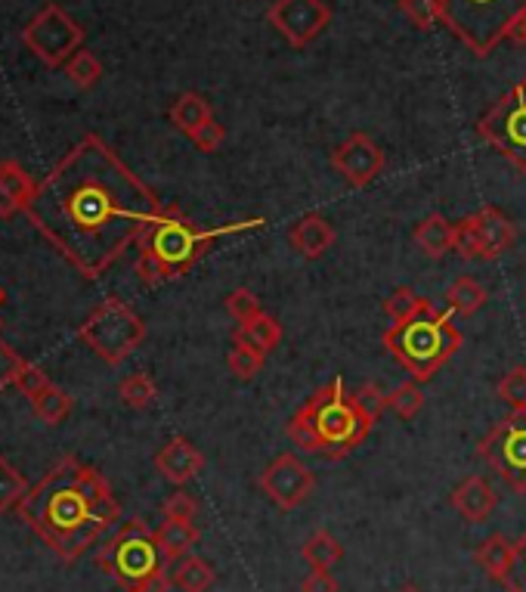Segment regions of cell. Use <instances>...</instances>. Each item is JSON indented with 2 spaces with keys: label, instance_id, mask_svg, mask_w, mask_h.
I'll return each instance as SVG.
<instances>
[{
  "label": "cell",
  "instance_id": "bcb514c9",
  "mask_svg": "<svg viewBox=\"0 0 526 592\" xmlns=\"http://www.w3.org/2000/svg\"><path fill=\"white\" fill-rule=\"evenodd\" d=\"M512 41H517V44L526 47V16L517 22V29L512 31Z\"/></svg>",
  "mask_w": 526,
  "mask_h": 592
},
{
  "label": "cell",
  "instance_id": "d4e9b609",
  "mask_svg": "<svg viewBox=\"0 0 526 592\" xmlns=\"http://www.w3.org/2000/svg\"><path fill=\"white\" fill-rule=\"evenodd\" d=\"M217 580L214 564L198 555H183L181 562L171 564V583L181 592H208Z\"/></svg>",
  "mask_w": 526,
  "mask_h": 592
},
{
  "label": "cell",
  "instance_id": "83f0119b",
  "mask_svg": "<svg viewBox=\"0 0 526 592\" xmlns=\"http://www.w3.org/2000/svg\"><path fill=\"white\" fill-rule=\"evenodd\" d=\"M427 310H434L427 298H421L419 292L409 289V286H400V289H393L388 298H384V314L391 317V323H409V319L421 317V314H427Z\"/></svg>",
  "mask_w": 526,
  "mask_h": 592
},
{
  "label": "cell",
  "instance_id": "9c48e42d",
  "mask_svg": "<svg viewBox=\"0 0 526 592\" xmlns=\"http://www.w3.org/2000/svg\"><path fill=\"white\" fill-rule=\"evenodd\" d=\"M477 134L526 174V81H517L483 112Z\"/></svg>",
  "mask_w": 526,
  "mask_h": 592
},
{
  "label": "cell",
  "instance_id": "7c38bea8",
  "mask_svg": "<svg viewBox=\"0 0 526 592\" xmlns=\"http://www.w3.org/2000/svg\"><path fill=\"white\" fill-rule=\"evenodd\" d=\"M517 239L512 217L486 205L477 214L465 217L462 224H455V255L465 261H496L502 258Z\"/></svg>",
  "mask_w": 526,
  "mask_h": 592
},
{
  "label": "cell",
  "instance_id": "f1b7e54d",
  "mask_svg": "<svg viewBox=\"0 0 526 592\" xmlns=\"http://www.w3.org/2000/svg\"><path fill=\"white\" fill-rule=\"evenodd\" d=\"M31 410L44 426H60V422H65V416L72 412V397L65 395L62 388H56V385H50L31 400Z\"/></svg>",
  "mask_w": 526,
  "mask_h": 592
},
{
  "label": "cell",
  "instance_id": "ee69618b",
  "mask_svg": "<svg viewBox=\"0 0 526 592\" xmlns=\"http://www.w3.org/2000/svg\"><path fill=\"white\" fill-rule=\"evenodd\" d=\"M301 592H338V580L331 571H310L301 583Z\"/></svg>",
  "mask_w": 526,
  "mask_h": 592
},
{
  "label": "cell",
  "instance_id": "2e32d148",
  "mask_svg": "<svg viewBox=\"0 0 526 592\" xmlns=\"http://www.w3.org/2000/svg\"><path fill=\"white\" fill-rule=\"evenodd\" d=\"M202 469H205V453L193 441H186V438H171L155 453V471L174 487L189 484Z\"/></svg>",
  "mask_w": 526,
  "mask_h": 592
},
{
  "label": "cell",
  "instance_id": "7dc6e473",
  "mask_svg": "<svg viewBox=\"0 0 526 592\" xmlns=\"http://www.w3.org/2000/svg\"><path fill=\"white\" fill-rule=\"evenodd\" d=\"M400 592H419V586H412V583H406V586H403Z\"/></svg>",
  "mask_w": 526,
  "mask_h": 592
},
{
  "label": "cell",
  "instance_id": "9a60e30c",
  "mask_svg": "<svg viewBox=\"0 0 526 592\" xmlns=\"http://www.w3.org/2000/svg\"><path fill=\"white\" fill-rule=\"evenodd\" d=\"M388 165L384 150L378 146L369 134H350L344 143H338L331 150V167L341 174V181L353 190H362L372 181L381 177V171Z\"/></svg>",
  "mask_w": 526,
  "mask_h": 592
},
{
  "label": "cell",
  "instance_id": "ffe728a7",
  "mask_svg": "<svg viewBox=\"0 0 526 592\" xmlns=\"http://www.w3.org/2000/svg\"><path fill=\"white\" fill-rule=\"evenodd\" d=\"M474 562L481 564V571L493 583L505 586L514 568V543L505 533H493V537H486L481 547L474 549Z\"/></svg>",
  "mask_w": 526,
  "mask_h": 592
},
{
  "label": "cell",
  "instance_id": "7bdbcfd3",
  "mask_svg": "<svg viewBox=\"0 0 526 592\" xmlns=\"http://www.w3.org/2000/svg\"><path fill=\"white\" fill-rule=\"evenodd\" d=\"M508 592H526V533L514 543V568L512 578L505 583Z\"/></svg>",
  "mask_w": 526,
  "mask_h": 592
},
{
  "label": "cell",
  "instance_id": "d590c367",
  "mask_svg": "<svg viewBox=\"0 0 526 592\" xmlns=\"http://www.w3.org/2000/svg\"><path fill=\"white\" fill-rule=\"evenodd\" d=\"M496 395L502 404H508V410H526V366L508 369L496 385Z\"/></svg>",
  "mask_w": 526,
  "mask_h": 592
},
{
  "label": "cell",
  "instance_id": "3957f363",
  "mask_svg": "<svg viewBox=\"0 0 526 592\" xmlns=\"http://www.w3.org/2000/svg\"><path fill=\"white\" fill-rule=\"evenodd\" d=\"M264 224H267L264 217H251V221H239V224L202 229L181 208L167 205L165 214L140 236L136 276L146 286H162V283H171V279H181L183 274H189L198 261L208 255V248L217 239L251 233V229H260Z\"/></svg>",
  "mask_w": 526,
  "mask_h": 592
},
{
  "label": "cell",
  "instance_id": "603a6c76",
  "mask_svg": "<svg viewBox=\"0 0 526 592\" xmlns=\"http://www.w3.org/2000/svg\"><path fill=\"white\" fill-rule=\"evenodd\" d=\"M233 341H241V345L260 350L267 357L282 341V323L270 314H257V317L239 323V329L233 333Z\"/></svg>",
  "mask_w": 526,
  "mask_h": 592
},
{
  "label": "cell",
  "instance_id": "f35d334b",
  "mask_svg": "<svg viewBox=\"0 0 526 592\" xmlns=\"http://www.w3.org/2000/svg\"><path fill=\"white\" fill-rule=\"evenodd\" d=\"M53 381H50V376H47L44 369L38 364H22V369H19V376H16V388L22 391V395L29 397V400H34V397L41 395L44 388H50Z\"/></svg>",
  "mask_w": 526,
  "mask_h": 592
},
{
  "label": "cell",
  "instance_id": "ac0fdd59",
  "mask_svg": "<svg viewBox=\"0 0 526 592\" xmlns=\"http://www.w3.org/2000/svg\"><path fill=\"white\" fill-rule=\"evenodd\" d=\"M334 239H338V233L331 227V221L329 217H322L319 212L303 214V217H298V221L291 224V229H288L291 248L307 261L322 258L331 245H334Z\"/></svg>",
  "mask_w": 526,
  "mask_h": 592
},
{
  "label": "cell",
  "instance_id": "8d00e7d4",
  "mask_svg": "<svg viewBox=\"0 0 526 592\" xmlns=\"http://www.w3.org/2000/svg\"><path fill=\"white\" fill-rule=\"evenodd\" d=\"M226 314L236 319V323H245V319L257 317V314H264V307H260V298H257L255 292L245 289V286H239V289H233L229 295H226Z\"/></svg>",
  "mask_w": 526,
  "mask_h": 592
},
{
  "label": "cell",
  "instance_id": "681fc988",
  "mask_svg": "<svg viewBox=\"0 0 526 592\" xmlns=\"http://www.w3.org/2000/svg\"><path fill=\"white\" fill-rule=\"evenodd\" d=\"M0 329H3V319H0Z\"/></svg>",
  "mask_w": 526,
  "mask_h": 592
},
{
  "label": "cell",
  "instance_id": "74e56055",
  "mask_svg": "<svg viewBox=\"0 0 526 592\" xmlns=\"http://www.w3.org/2000/svg\"><path fill=\"white\" fill-rule=\"evenodd\" d=\"M353 397H357L360 410L365 412L372 422H378V419H381V412L388 410V391H384L378 381H365L360 391H353Z\"/></svg>",
  "mask_w": 526,
  "mask_h": 592
},
{
  "label": "cell",
  "instance_id": "484cf974",
  "mask_svg": "<svg viewBox=\"0 0 526 592\" xmlns=\"http://www.w3.org/2000/svg\"><path fill=\"white\" fill-rule=\"evenodd\" d=\"M489 302V292L483 289L474 276H458L446 289V310H452L455 317H474L477 310H483Z\"/></svg>",
  "mask_w": 526,
  "mask_h": 592
},
{
  "label": "cell",
  "instance_id": "5b68a950",
  "mask_svg": "<svg viewBox=\"0 0 526 592\" xmlns=\"http://www.w3.org/2000/svg\"><path fill=\"white\" fill-rule=\"evenodd\" d=\"M452 310H427L409 323H393L384 333V348L412 379L431 381L462 348V333Z\"/></svg>",
  "mask_w": 526,
  "mask_h": 592
},
{
  "label": "cell",
  "instance_id": "e575fe53",
  "mask_svg": "<svg viewBox=\"0 0 526 592\" xmlns=\"http://www.w3.org/2000/svg\"><path fill=\"white\" fill-rule=\"evenodd\" d=\"M400 10L421 31L443 25V0H400Z\"/></svg>",
  "mask_w": 526,
  "mask_h": 592
},
{
  "label": "cell",
  "instance_id": "ba28073f",
  "mask_svg": "<svg viewBox=\"0 0 526 592\" xmlns=\"http://www.w3.org/2000/svg\"><path fill=\"white\" fill-rule=\"evenodd\" d=\"M78 338L100 360H105L109 366H118L143 345L146 323H143V317L136 314L131 304H124L121 298H105L91 317L81 323Z\"/></svg>",
  "mask_w": 526,
  "mask_h": 592
},
{
  "label": "cell",
  "instance_id": "1f68e13d",
  "mask_svg": "<svg viewBox=\"0 0 526 592\" xmlns=\"http://www.w3.org/2000/svg\"><path fill=\"white\" fill-rule=\"evenodd\" d=\"M65 75L69 81L81 88V91H91L100 84V78H103V62L93 57L91 50H78L72 60L65 62Z\"/></svg>",
  "mask_w": 526,
  "mask_h": 592
},
{
  "label": "cell",
  "instance_id": "cb8c5ba5",
  "mask_svg": "<svg viewBox=\"0 0 526 592\" xmlns=\"http://www.w3.org/2000/svg\"><path fill=\"white\" fill-rule=\"evenodd\" d=\"M171 124L177 127V131H183L186 137H193L198 127L205 122H210L214 119V112H210V103L202 96V93L196 91H186L181 93L177 100H174V106H171Z\"/></svg>",
  "mask_w": 526,
  "mask_h": 592
},
{
  "label": "cell",
  "instance_id": "f6af8a7d",
  "mask_svg": "<svg viewBox=\"0 0 526 592\" xmlns=\"http://www.w3.org/2000/svg\"><path fill=\"white\" fill-rule=\"evenodd\" d=\"M171 586H174V583H171V568H162V571H155L136 592H171Z\"/></svg>",
  "mask_w": 526,
  "mask_h": 592
},
{
  "label": "cell",
  "instance_id": "7a4b0ae2",
  "mask_svg": "<svg viewBox=\"0 0 526 592\" xmlns=\"http://www.w3.org/2000/svg\"><path fill=\"white\" fill-rule=\"evenodd\" d=\"M19 516L62 562H78L87 549L115 528L118 500L103 474L75 456H62L53 469L19 502Z\"/></svg>",
  "mask_w": 526,
  "mask_h": 592
},
{
  "label": "cell",
  "instance_id": "c3c4849f",
  "mask_svg": "<svg viewBox=\"0 0 526 592\" xmlns=\"http://www.w3.org/2000/svg\"><path fill=\"white\" fill-rule=\"evenodd\" d=\"M3 304H7V292L0 289V307H3Z\"/></svg>",
  "mask_w": 526,
  "mask_h": 592
},
{
  "label": "cell",
  "instance_id": "ab89813d",
  "mask_svg": "<svg viewBox=\"0 0 526 592\" xmlns=\"http://www.w3.org/2000/svg\"><path fill=\"white\" fill-rule=\"evenodd\" d=\"M162 512H165V518H174V521H196L198 500L189 490H174L165 500V506H162Z\"/></svg>",
  "mask_w": 526,
  "mask_h": 592
},
{
  "label": "cell",
  "instance_id": "8fae6325",
  "mask_svg": "<svg viewBox=\"0 0 526 592\" xmlns=\"http://www.w3.org/2000/svg\"><path fill=\"white\" fill-rule=\"evenodd\" d=\"M22 41H25V47H29L31 53L44 62V65L60 69V65H65V62L72 60L78 50H81V44H84V29H81L62 7L47 3L44 10L22 29Z\"/></svg>",
  "mask_w": 526,
  "mask_h": 592
},
{
  "label": "cell",
  "instance_id": "30bf717a",
  "mask_svg": "<svg viewBox=\"0 0 526 592\" xmlns=\"http://www.w3.org/2000/svg\"><path fill=\"white\" fill-rule=\"evenodd\" d=\"M477 453L514 493H526V410H508V416H502L477 443Z\"/></svg>",
  "mask_w": 526,
  "mask_h": 592
},
{
  "label": "cell",
  "instance_id": "8992f818",
  "mask_svg": "<svg viewBox=\"0 0 526 592\" xmlns=\"http://www.w3.org/2000/svg\"><path fill=\"white\" fill-rule=\"evenodd\" d=\"M526 16V0H443V25L477 57H493Z\"/></svg>",
  "mask_w": 526,
  "mask_h": 592
},
{
  "label": "cell",
  "instance_id": "4fadbf2b",
  "mask_svg": "<svg viewBox=\"0 0 526 592\" xmlns=\"http://www.w3.org/2000/svg\"><path fill=\"white\" fill-rule=\"evenodd\" d=\"M260 490L279 512H291L310 500V493L316 490V474L303 466L301 456L282 453L260 471Z\"/></svg>",
  "mask_w": 526,
  "mask_h": 592
},
{
  "label": "cell",
  "instance_id": "b9f144b4",
  "mask_svg": "<svg viewBox=\"0 0 526 592\" xmlns=\"http://www.w3.org/2000/svg\"><path fill=\"white\" fill-rule=\"evenodd\" d=\"M22 364L25 360L7 341H0V391H7L10 385H16V376H19Z\"/></svg>",
  "mask_w": 526,
  "mask_h": 592
},
{
  "label": "cell",
  "instance_id": "f546056e",
  "mask_svg": "<svg viewBox=\"0 0 526 592\" xmlns=\"http://www.w3.org/2000/svg\"><path fill=\"white\" fill-rule=\"evenodd\" d=\"M118 397L121 404L131 407V410H149L155 397H158V385H155L149 372H134V376H127L118 385Z\"/></svg>",
  "mask_w": 526,
  "mask_h": 592
},
{
  "label": "cell",
  "instance_id": "52a82bcc",
  "mask_svg": "<svg viewBox=\"0 0 526 592\" xmlns=\"http://www.w3.org/2000/svg\"><path fill=\"white\" fill-rule=\"evenodd\" d=\"M96 564L109 578L118 580L121 590L127 592H136L155 571L167 568L158 552V543H155V531L146 528L143 518L127 521L115 537H109L96 552Z\"/></svg>",
  "mask_w": 526,
  "mask_h": 592
},
{
  "label": "cell",
  "instance_id": "44dd1931",
  "mask_svg": "<svg viewBox=\"0 0 526 592\" xmlns=\"http://www.w3.org/2000/svg\"><path fill=\"white\" fill-rule=\"evenodd\" d=\"M412 239L421 248V255L427 258H446L450 252H455V224H450L443 214H427L415 224Z\"/></svg>",
  "mask_w": 526,
  "mask_h": 592
},
{
  "label": "cell",
  "instance_id": "4316f807",
  "mask_svg": "<svg viewBox=\"0 0 526 592\" xmlns=\"http://www.w3.org/2000/svg\"><path fill=\"white\" fill-rule=\"evenodd\" d=\"M301 555L303 562L310 564L313 571H331L334 564L344 559V547L338 543L334 533L326 531V528H319V531H313L307 540H303Z\"/></svg>",
  "mask_w": 526,
  "mask_h": 592
},
{
  "label": "cell",
  "instance_id": "e0dca14e",
  "mask_svg": "<svg viewBox=\"0 0 526 592\" xmlns=\"http://www.w3.org/2000/svg\"><path fill=\"white\" fill-rule=\"evenodd\" d=\"M496 490L489 484V478H483V474H467L465 481L450 493V506L465 518L467 524H483L496 512Z\"/></svg>",
  "mask_w": 526,
  "mask_h": 592
},
{
  "label": "cell",
  "instance_id": "d6a6232c",
  "mask_svg": "<svg viewBox=\"0 0 526 592\" xmlns=\"http://www.w3.org/2000/svg\"><path fill=\"white\" fill-rule=\"evenodd\" d=\"M424 407V391H421V385L415 379L403 381V385H396L393 391H388V410L396 412L400 419H415Z\"/></svg>",
  "mask_w": 526,
  "mask_h": 592
},
{
  "label": "cell",
  "instance_id": "60d3db41",
  "mask_svg": "<svg viewBox=\"0 0 526 592\" xmlns=\"http://www.w3.org/2000/svg\"><path fill=\"white\" fill-rule=\"evenodd\" d=\"M193 143H196V150L202 152H217L220 146H224L226 140V131L224 124L217 122V119H210V122H205L202 127H198L196 134H193Z\"/></svg>",
  "mask_w": 526,
  "mask_h": 592
},
{
  "label": "cell",
  "instance_id": "d6986e66",
  "mask_svg": "<svg viewBox=\"0 0 526 592\" xmlns=\"http://www.w3.org/2000/svg\"><path fill=\"white\" fill-rule=\"evenodd\" d=\"M34 186L29 171L19 165L16 159H3L0 162V217H16V214H25L31 196H34Z\"/></svg>",
  "mask_w": 526,
  "mask_h": 592
},
{
  "label": "cell",
  "instance_id": "5bb4252c",
  "mask_svg": "<svg viewBox=\"0 0 526 592\" xmlns=\"http://www.w3.org/2000/svg\"><path fill=\"white\" fill-rule=\"evenodd\" d=\"M270 25L291 47H310L331 25V7L326 0H276L267 10Z\"/></svg>",
  "mask_w": 526,
  "mask_h": 592
},
{
  "label": "cell",
  "instance_id": "836d02e7",
  "mask_svg": "<svg viewBox=\"0 0 526 592\" xmlns=\"http://www.w3.org/2000/svg\"><path fill=\"white\" fill-rule=\"evenodd\" d=\"M226 366L239 381H251L264 369V354L241 345V341H233V348L226 354Z\"/></svg>",
  "mask_w": 526,
  "mask_h": 592
},
{
  "label": "cell",
  "instance_id": "4dcf8cb0",
  "mask_svg": "<svg viewBox=\"0 0 526 592\" xmlns=\"http://www.w3.org/2000/svg\"><path fill=\"white\" fill-rule=\"evenodd\" d=\"M29 493V481L25 474L10 466V459L0 456V512H10V509H19L22 497Z\"/></svg>",
  "mask_w": 526,
  "mask_h": 592
},
{
  "label": "cell",
  "instance_id": "277c9868",
  "mask_svg": "<svg viewBox=\"0 0 526 592\" xmlns=\"http://www.w3.org/2000/svg\"><path fill=\"white\" fill-rule=\"evenodd\" d=\"M375 422L360 410L357 397L347 395L344 379H331L307 397L301 410L288 419V441L303 453L344 459L360 447Z\"/></svg>",
  "mask_w": 526,
  "mask_h": 592
},
{
  "label": "cell",
  "instance_id": "6da1fadb",
  "mask_svg": "<svg viewBox=\"0 0 526 592\" xmlns=\"http://www.w3.org/2000/svg\"><path fill=\"white\" fill-rule=\"evenodd\" d=\"M167 205L100 134H87L34 186L25 217L84 279L103 276Z\"/></svg>",
  "mask_w": 526,
  "mask_h": 592
},
{
  "label": "cell",
  "instance_id": "7402d4cb",
  "mask_svg": "<svg viewBox=\"0 0 526 592\" xmlns=\"http://www.w3.org/2000/svg\"><path fill=\"white\" fill-rule=\"evenodd\" d=\"M198 528L193 521H174V518H165V524L155 531V543H158V552L167 564L181 562L183 555H189L193 547L198 543Z\"/></svg>",
  "mask_w": 526,
  "mask_h": 592
}]
</instances>
